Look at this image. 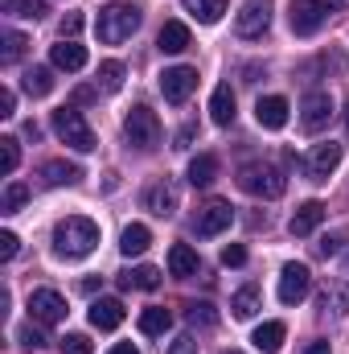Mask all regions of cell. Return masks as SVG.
<instances>
[{
	"label": "cell",
	"instance_id": "cell-1",
	"mask_svg": "<svg viewBox=\"0 0 349 354\" xmlns=\"http://www.w3.org/2000/svg\"><path fill=\"white\" fill-rule=\"evenodd\" d=\"M99 248V227L83 218V214H70L54 227V256L62 260H87L90 252Z\"/></svg>",
	"mask_w": 349,
	"mask_h": 354
},
{
	"label": "cell",
	"instance_id": "cell-2",
	"mask_svg": "<svg viewBox=\"0 0 349 354\" xmlns=\"http://www.w3.org/2000/svg\"><path fill=\"white\" fill-rule=\"evenodd\" d=\"M140 21H144L140 4H132V0H115V4L99 8L94 33H99V41H107V46H119V41H128V37L140 29Z\"/></svg>",
	"mask_w": 349,
	"mask_h": 354
},
{
	"label": "cell",
	"instance_id": "cell-3",
	"mask_svg": "<svg viewBox=\"0 0 349 354\" xmlns=\"http://www.w3.org/2000/svg\"><path fill=\"white\" fill-rule=\"evenodd\" d=\"M239 189L251 198H279L288 189V177H283V169H275L267 161H251L239 169Z\"/></svg>",
	"mask_w": 349,
	"mask_h": 354
},
{
	"label": "cell",
	"instance_id": "cell-4",
	"mask_svg": "<svg viewBox=\"0 0 349 354\" xmlns=\"http://www.w3.org/2000/svg\"><path fill=\"white\" fill-rule=\"evenodd\" d=\"M123 136H128L132 149L152 153V149L161 145V120H157V111H152V107H132V111L123 115Z\"/></svg>",
	"mask_w": 349,
	"mask_h": 354
},
{
	"label": "cell",
	"instance_id": "cell-5",
	"mask_svg": "<svg viewBox=\"0 0 349 354\" xmlns=\"http://www.w3.org/2000/svg\"><path fill=\"white\" fill-rule=\"evenodd\" d=\"M54 132H58V140L70 145L74 153H90V149H94V132H90V124L83 120L79 107H58V111H54Z\"/></svg>",
	"mask_w": 349,
	"mask_h": 354
},
{
	"label": "cell",
	"instance_id": "cell-6",
	"mask_svg": "<svg viewBox=\"0 0 349 354\" xmlns=\"http://www.w3.org/2000/svg\"><path fill=\"white\" fill-rule=\"evenodd\" d=\"M329 8H333V0H292V8H288L292 33L296 37H312L329 21Z\"/></svg>",
	"mask_w": 349,
	"mask_h": 354
},
{
	"label": "cell",
	"instance_id": "cell-7",
	"mask_svg": "<svg viewBox=\"0 0 349 354\" xmlns=\"http://www.w3.org/2000/svg\"><path fill=\"white\" fill-rule=\"evenodd\" d=\"M66 297L54 292V288H33L29 292V317L41 322V326H54V322H66Z\"/></svg>",
	"mask_w": 349,
	"mask_h": 354
},
{
	"label": "cell",
	"instance_id": "cell-8",
	"mask_svg": "<svg viewBox=\"0 0 349 354\" xmlns=\"http://www.w3.org/2000/svg\"><path fill=\"white\" fill-rule=\"evenodd\" d=\"M271 25V0H247L235 17V33L239 37H263Z\"/></svg>",
	"mask_w": 349,
	"mask_h": 354
},
{
	"label": "cell",
	"instance_id": "cell-9",
	"mask_svg": "<svg viewBox=\"0 0 349 354\" xmlns=\"http://www.w3.org/2000/svg\"><path fill=\"white\" fill-rule=\"evenodd\" d=\"M308 288H312V272L304 264H283V272H279V301L283 305H300L304 297H308Z\"/></svg>",
	"mask_w": 349,
	"mask_h": 354
},
{
	"label": "cell",
	"instance_id": "cell-10",
	"mask_svg": "<svg viewBox=\"0 0 349 354\" xmlns=\"http://www.w3.org/2000/svg\"><path fill=\"white\" fill-rule=\"evenodd\" d=\"M341 165V145H333V140H325V145H317L308 157H304V177L308 181H329V174Z\"/></svg>",
	"mask_w": 349,
	"mask_h": 354
},
{
	"label": "cell",
	"instance_id": "cell-11",
	"mask_svg": "<svg viewBox=\"0 0 349 354\" xmlns=\"http://www.w3.org/2000/svg\"><path fill=\"white\" fill-rule=\"evenodd\" d=\"M230 223H235V210H230V202H210V206H201V210H197V218H193V231H197L201 239H210V235H222Z\"/></svg>",
	"mask_w": 349,
	"mask_h": 354
},
{
	"label": "cell",
	"instance_id": "cell-12",
	"mask_svg": "<svg viewBox=\"0 0 349 354\" xmlns=\"http://www.w3.org/2000/svg\"><path fill=\"white\" fill-rule=\"evenodd\" d=\"M197 87V71L193 66H169L165 75H161V95L169 99V103H185L189 95Z\"/></svg>",
	"mask_w": 349,
	"mask_h": 354
},
{
	"label": "cell",
	"instance_id": "cell-13",
	"mask_svg": "<svg viewBox=\"0 0 349 354\" xmlns=\"http://www.w3.org/2000/svg\"><path fill=\"white\" fill-rule=\"evenodd\" d=\"M329 115H333V99H329V91H308L304 103H300V124H304L308 132H321V128L329 124Z\"/></svg>",
	"mask_w": 349,
	"mask_h": 354
},
{
	"label": "cell",
	"instance_id": "cell-14",
	"mask_svg": "<svg viewBox=\"0 0 349 354\" xmlns=\"http://www.w3.org/2000/svg\"><path fill=\"white\" fill-rule=\"evenodd\" d=\"M255 120L267 132H279L288 124V99L283 95H263L259 103H255Z\"/></svg>",
	"mask_w": 349,
	"mask_h": 354
},
{
	"label": "cell",
	"instance_id": "cell-15",
	"mask_svg": "<svg viewBox=\"0 0 349 354\" xmlns=\"http://www.w3.org/2000/svg\"><path fill=\"white\" fill-rule=\"evenodd\" d=\"M325 223V202H304V206H296V214H292V223H288V231L296 235V239H304V235H312L317 227Z\"/></svg>",
	"mask_w": 349,
	"mask_h": 354
},
{
	"label": "cell",
	"instance_id": "cell-16",
	"mask_svg": "<svg viewBox=\"0 0 349 354\" xmlns=\"http://www.w3.org/2000/svg\"><path fill=\"white\" fill-rule=\"evenodd\" d=\"M177 202H181V194H177L173 181H157V185L144 194V206H148L152 214H161V218H173V214H177Z\"/></svg>",
	"mask_w": 349,
	"mask_h": 354
},
{
	"label": "cell",
	"instance_id": "cell-17",
	"mask_svg": "<svg viewBox=\"0 0 349 354\" xmlns=\"http://www.w3.org/2000/svg\"><path fill=\"white\" fill-rule=\"evenodd\" d=\"M87 317H90V326H94V330H115V326L123 322V305H119L115 297H99V301L90 305Z\"/></svg>",
	"mask_w": 349,
	"mask_h": 354
},
{
	"label": "cell",
	"instance_id": "cell-18",
	"mask_svg": "<svg viewBox=\"0 0 349 354\" xmlns=\"http://www.w3.org/2000/svg\"><path fill=\"white\" fill-rule=\"evenodd\" d=\"M157 46H161V54H181V50H189V46H193L189 25H181V21H165L161 33H157Z\"/></svg>",
	"mask_w": 349,
	"mask_h": 354
},
{
	"label": "cell",
	"instance_id": "cell-19",
	"mask_svg": "<svg viewBox=\"0 0 349 354\" xmlns=\"http://www.w3.org/2000/svg\"><path fill=\"white\" fill-rule=\"evenodd\" d=\"M210 120L218 128H230L235 124V91H230V83L214 87V95H210Z\"/></svg>",
	"mask_w": 349,
	"mask_h": 354
},
{
	"label": "cell",
	"instance_id": "cell-20",
	"mask_svg": "<svg viewBox=\"0 0 349 354\" xmlns=\"http://www.w3.org/2000/svg\"><path fill=\"white\" fill-rule=\"evenodd\" d=\"M50 62L58 71H83L87 66V50L79 41H62V46H50Z\"/></svg>",
	"mask_w": 349,
	"mask_h": 354
},
{
	"label": "cell",
	"instance_id": "cell-21",
	"mask_svg": "<svg viewBox=\"0 0 349 354\" xmlns=\"http://www.w3.org/2000/svg\"><path fill=\"white\" fill-rule=\"evenodd\" d=\"M283 338H288L283 322H263L251 342H255V351H259V354H279V351H283Z\"/></svg>",
	"mask_w": 349,
	"mask_h": 354
},
{
	"label": "cell",
	"instance_id": "cell-22",
	"mask_svg": "<svg viewBox=\"0 0 349 354\" xmlns=\"http://www.w3.org/2000/svg\"><path fill=\"white\" fill-rule=\"evenodd\" d=\"M148 243H152V231H148L144 223H128L123 235H119V252H123V256H144Z\"/></svg>",
	"mask_w": 349,
	"mask_h": 354
},
{
	"label": "cell",
	"instance_id": "cell-23",
	"mask_svg": "<svg viewBox=\"0 0 349 354\" xmlns=\"http://www.w3.org/2000/svg\"><path fill=\"white\" fill-rule=\"evenodd\" d=\"M119 284L132 292V288H140V292H152V288H161V272L157 268H128V272H119Z\"/></svg>",
	"mask_w": 349,
	"mask_h": 354
},
{
	"label": "cell",
	"instance_id": "cell-24",
	"mask_svg": "<svg viewBox=\"0 0 349 354\" xmlns=\"http://www.w3.org/2000/svg\"><path fill=\"white\" fill-rule=\"evenodd\" d=\"M169 272L181 276V280H185V276H197V252H193L189 243H173V248H169Z\"/></svg>",
	"mask_w": 349,
	"mask_h": 354
},
{
	"label": "cell",
	"instance_id": "cell-25",
	"mask_svg": "<svg viewBox=\"0 0 349 354\" xmlns=\"http://www.w3.org/2000/svg\"><path fill=\"white\" fill-rule=\"evenodd\" d=\"M79 177H83V169L70 165V161H46L41 165V181L46 185H74Z\"/></svg>",
	"mask_w": 349,
	"mask_h": 354
},
{
	"label": "cell",
	"instance_id": "cell-26",
	"mask_svg": "<svg viewBox=\"0 0 349 354\" xmlns=\"http://www.w3.org/2000/svg\"><path fill=\"white\" fill-rule=\"evenodd\" d=\"M189 17H197L201 25H218L222 12H226V0H181Z\"/></svg>",
	"mask_w": 349,
	"mask_h": 354
},
{
	"label": "cell",
	"instance_id": "cell-27",
	"mask_svg": "<svg viewBox=\"0 0 349 354\" xmlns=\"http://www.w3.org/2000/svg\"><path fill=\"white\" fill-rule=\"evenodd\" d=\"M21 87H25V95H33V99L50 95V91H54V71H50V66H29L25 79H21Z\"/></svg>",
	"mask_w": 349,
	"mask_h": 354
},
{
	"label": "cell",
	"instance_id": "cell-28",
	"mask_svg": "<svg viewBox=\"0 0 349 354\" xmlns=\"http://www.w3.org/2000/svg\"><path fill=\"white\" fill-rule=\"evenodd\" d=\"M230 309H235V317H239V322H251V317L259 313V288H255V284L239 288V292L230 297Z\"/></svg>",
	"mask_w": 349,
	"mask_h": 354
},
{
	"label": "cell",
	"instance_id": "cell-29",
	"mask_svg": "<svg viewBox=\"0 0 349 354\" xmlns=\"http://www.w3.org/2000/svg\"><path fill=\"white\" fill-rule=\"evenodd\" d=\"M321 309H325V313L333 309L337 317H346V313H349V284H346V280H337V284H329V288H325Z\"/></svg>",
	"mask_w": 349,
	"mask_h": 354
},
{
	"label": "cell",
	"instance_id": "cell-30",
	"mask_svg": "<svg viewBox=\"0 0 349 354\" xmlns=\"http://www.w3.org/2000/svg\"><path fill=\"white\" fill-rule=\"evenodd\" d=\"M214 177H218V157L201 153V157H193V161H189V181H193V185H210Z\"/></svg>",
	"mask_w": 349,
	"mask_h": 354
},
{
	"label": "cell",
	"instance_id": "cell-31",
	"mask_svg": "<svg viewBox=\"0 0 349 354\" xmlns=\"http://www.w3.org/2000/svg\"><path fill=\"white\" fill-rule=\"evenodd\" d=\"M169 326H173V313H169V309H144V313H140V330L152 334V338L165 334Z\"/></svg>",
	"mask_w": 349,
	"mask_h": 354
},
{
	"label": "cell",
	"instance_id": "cell-32",
	"mask_svg": "<svg viewBox=\"0 0 349 354\" xmlns=\"http://www.w3.org/2000/svg\"><path fill=\"white\" fill-rule=\"evenodd\" d=\"M99 87L103 91L123 87V62H99Z\"/></svg>",
	"mask_w": 349,
	"mask_h": 354
},
{
	"label": "cell",
	"instance_id": "cell-33",
	"mask_svg": "<svg viewBox=\"0 0 349 354\" xmlns=\"http://www.w3.org/2000/svg\"><path fill=\"white\" fill-rule=\"evenodd\" d=\"M17 165H21V145L12 136H4L0 140V174H12Z\"/></svg>",
	"mask_w": 349,
	"mask_h": 354
},
{
	"label": "cell",
	"instance_id": "cell-34",
	"mask_svg": "<svg viewBox=\"0 0 349 354\" xmlns=\"http://www.w3.org/2000/svg\"><path fill=\"white\" fill-rule=\"evenodd\" d=\"M25 198H29V189H25V185H21V181H12V185H8V189H4V194H0V210H4V214H17V210H21V202H25Z\"/></svg>",
	"mask_w": 349,
	"mask_h": 354
},
{
	"label": "cell",
	"instance_id": "cell-35",
	"mask_svg": "<svg viewBox=\"0 0 349 354\" xmlns=\"http://www.w3.org/2000/svg\"><path fill=\"white\" fill-rule=\"evenodd\" d=\"M17 17H29V21H41L50 8H46V0H4Z\"/></svg>",
	"mask_w": 349,
	"mask_h": 354
},
{
	"label": "cell",
	"instance_id": "cell-36",
	"mask_svg": "<svg viewBox=\"0 0 349 354\" xmlns=\"http://www.w3.org/2000/svg\"><path fill=\"white\" fill-rule=\"evenodd\" d=\"M25 54V37L17 29H4V50H0V62H17Z\"/></svg>",
	"mask_w": 349,
	"mask_h": 354
},
{
	"label": "cell",
	"instance_id": "cell-37",
	"mask_svg": "<svg viewBox=\"0 0 349 354\" xmlns=\"http://www.w3.org/2000/svg\"><path fill=\"white\" fill-rule=\"evenodd\" d=\"M214 322H218V313H214V305H206V301H201V305H197V301L189 305V326H206V330H210Z\"/></svg>",
	"mask_w": 349,
	"mask_h": 354
},
{
	"label": "cell",
	"instance_id": "cell-38",
	"mask_svg": "<svg viewBox=\"0 0 349 354\" xmlns=\"http://www.w3.org/2000/svg\"><path fill=\"white\" fill-rule=\"evenodd\" d=\"M58 346H62V354H94V346H90L87 334H66Z\"/></svg>",
	"mask_w": 349,
	"mask_h": 354
},
{
	"label": "cell",
	"instance_id": "cell-39",
	"mask_svg": "<svg viewBox=\"0 0 349 354\" xmlns=\"http://www.w3.org/2000/svg\"><path fill=\"white\" fill-rule=\"evenodd\" d=\"M17 342H21L25 351H41V346H46V334H41L37 326H21V330H17Z\"/></svg>",
	"mask_w": 349,
	"mask_h": 354
},
{
	"label": "cell",
	"instance_id": "cell-40",
	"mask_svg": "<svg viewBox=\"0 0 349 354\" xmlns=\"http://www.w3.org/2000/svg\"><path fill=\"white\" fill-rule=\"evenodd\" d=\"M222 264L226 268H243L247 264V248H243V243H226V248H222Z\"/></svg>",
	"mask_w": 349,
	"mask_h": 354
},
{
	"label": "cell",
	"instance_id": "cell-41",
	"mask_svg": "<svg viewBox=\"0 0 349 354\" xmlns=\"http://www.w3.org/2000/svg\"><path fill=\"white\" fill-rule=\"evenodd\" d=\"M17 248H21V239H17L12 231H0V260H12Z\"/></svg>",
	"mask_w": 349,
	"mask_h": 354
},
{
	"label": "cell",
	"instance_id": "cell-42",
	"mask_svg": "<svg viewBox=\"0 0 349 354\" xmlns=\"http://www.w3.org/2000/svg\"><path fill=\"white\" fill-rule=\"evenodd\" d=\"M337 248H341V235H325V239L317 243V256H325V260H329V256H337Z\"/></svg>",
	"mask_w": 349,
	"mask_h": 354
},
{
	"label": "cell",
	"instance_id": "cell-43",
	"mask_svg": "<svg viewBox=\"0 0 349 354\" xmlns=\"http://www.w3.org/2000/svg\"><path fill=\"white\" fill-rule=\"evenodd\" d=\"M0 115H4V120H8V115H17V95H12L8 87L0 91Z\"/></svg>",
	"mask_w": 349,
	"mask_h": 354
},
{
	"label": "cell",
	"instance_id": "cell-44",
	"mask_svg": "<svg viewBox=\"0 0 349 354\" xmlns=\"http://www.w3.org/2000/svg\"><path fill=\"white\" fill-rule=\"evenodd\" d=\"M79 29H83V17H79V12H70V17L62 21V41H66V37H74Z\"/></svg>",
	"mask_w": 349,
	"mask_h": 354
},
{
	"label": "cell",
	"instance_id": "cell-45",
	"mask_svg": "<svg viewBox=\"0 0 349 354\" xmlns=\"http://www.w3.org/2000/svg\"><path fill=\"white\" fill-rule=\"evenodd\" d=\"M169 354H197V342H193V338L185 334V338H177L173 346H169Z\"/></svg>",
	"mask_w": 349,
	"mask_h": 354
},
{
	"label": "cell",
	"instance_id": "cell-46",
	"mask_svg": "<svg viewBox=\"0 0 349 354\" xmlns=\"http://www.w3.org/2000/svg\"><path fill=\"white\" fill-rule=\"evenodd\" d=\"M107 354H140V351H136L132 342H119V346H111V351H107Z\"/></svg>",
	"mask_w": 349,
	"mask_h": 354
},
{
	"label": "cell",
	"instance_id": "cell-47",
	"mask_svg": "<svg viewBox=\"0 0 349 354\" xmlns=\"http://www.w3.org/2000/svg\"><path fill=\"white\" fill-rule=\"evenodd\" d=\"M189 140H193V128H185V132L177 136V149H189Z\"/></svg>",
	"mask_w": 349,
	"mask_h": 354
},
{
	"label": "cell",
	"instance_id": "cell-48",
	"mask_svg": "<svg viewBox=\"0 0 349 354\" xmlns=\"http://www.w3.org/2000/svg\"><path fill=\"white\" fill-rule=\"evenodd\" d=\"M304 354H329V342H312Z\"/></svg>",
	"mask_w": 349,
	"mask_h": 354
},
{
	"label": "cell",
	"instance_id": "cell-49",
	"mask_svg": "<svg viewBox=\"0 0 349 354\" xmlns=\"http://www.w3.org/2000/svg\"><path fill=\"white\" fill-rule=\"evenodd\" d=\"M346 128H349V103H346Z\"/></svg>",
	"mask_w": 349,
	"mask_h": 354
},
{
	"label": "cell",
	"instance_id": "cell-50",
	"mask_svg": "<svg viewBox=\"0 0 349 354\" xmlns=\"http://www.w3.org/2000/svg\"><path fill=\"white\" fill-rule=\"evenodd\" d=\"M222 354H243V351H222Z\"/></svg>",
	"mask_w": 349,
	"mask_h": 354
}]
</instances>
